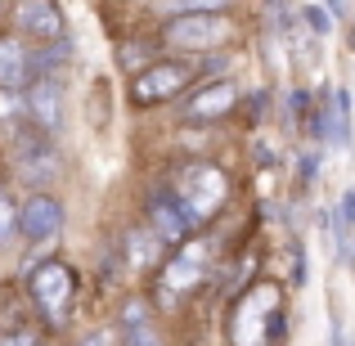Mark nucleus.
Instances as JSON below:
<instances>
[{"mask_svg": "<svg viewBox=\"0 0 355 346\" xmlns=\"http://www.w3.org/2000/svg\"><path fill=\"white\" fill-rule=\"evenodd\" d=\"M41 346H54V342H41Z\"/></svg>", "mask_w": 355, "mask_h": 346, "instance_id": "obj_27", "label": "nucleus"}, {"mask_svg": "<svg viewBox=\"0 0 355 346\" xmlns=\"http://www.w3.org/2000/svg\"><path fill=\"white\" fill-rule=\"evenodd\" d=\"M207 270H211V252L198 234L184 239L180 248H171V261H166V270L157 275V306H175V297H184L198 284H207Z\"/></svg>", "mask_w": 355, "mask_h": 346, "instance_id": "obj_6", "label": "nucleus"}, {"mask_svg": "<svg viewBox=\"0 0 355 346\" xmlns=\"http://www.w3.org/2000/svg\"><path fill=\"white\" fill-rule=\"evenodd\" d=\"M239 104H243L239 81L234 77H211V81H198V90L184 99L180 117L189 121V126H207V121H225Z\"/></svg>", "mask_w": 355, "mask_h": 346, "instance_id": "obj_10", "label": "nucleus"}, {"mask_svg": "<svg viewBox=\"0 0 355 346\" xmlns=\"http://www.w3.org/2000/svg\"><path fill=\"white\" fill-rule=\"evenodd\" d=\"M139 324H153V302L148 297H126L117 306V329H139Z\"/></svg>", "mask_w": 355, "mask_h": 346, "instance_id": "obj_17", "label": "nucleus"}, {"mask_svg": "<svg viewBox=\"0 0 355 346\" xmlns=\"http://www.w3.org/2000/svg\"><path fill=\"white\" fill-rule=\"evenodd\" d=\"M270 104H275V90H252V95H243V108H248L252 126H261V121L270 117Z\"/></svg>", "mask_w": 355, "mask_h": 346, "instance_id": "obj_22", "label": "nucleus"}, {"mask_svg": "<svg viewBox=\"0 0 355 346\" xmlns=\"http://www.w3.org/2000/svg\"><path fill=\"white\" fill-rule=\"evenodd\" d=\"M162 50L171 59H207L239 41V23L230 14H184V18H162Z\"/></svg>", "mask_w": 355, "mask_h": 346, "instance_id": "obj_1", "label": "nucleus"}, {"mask_svg": "<svg viewBox=\"0 0 355 346\" xmlns=\"http://www.w3.org/2000/svg\"><path fill=\"white\" fill-rule=\"evenodd\" d=\"M234 0H157L162 18H184V14H225Z\"/></svg>", "mask_w": 355, "mask_h": 346, "instance_id": "obj_15", "label": "nucleus"}, {"mask_svg": "<svg viewBox=\"0 0 355 346\" xmlns=\"http://www.w3.org/2000/svg\"><path fill=\"white\" fill-rule=\"evenodd\" d=\"M68 230V207H63L59 193L36 189L18 202V239L32 243V248H50L54 239H63Z\"/></svg>", "mask_w": 355, "mask_h": 346, "instance_id": "obj_7", "label": "nucleus"}, {"mask_svg": "<svg viewBox=\"0 0 355 346\" xmlns=\"http://www.w3.org/2000/svg\"><path fill=\"white\" fill-rule=\"evenodd\" d=\"M162 59V41H121L117 45V68L126 72V81L135 77V72H144L148 63Z\"/></svg>", "mask_w": 355, "mask_h": 346, "instance_id": "obj_14", "label": "nucleus"}, {"mask_svg": "<svg viewBox=\"0 0 355 346\" xmlns=\"http://www.w3.org/2000/svg\"><path fill=\"white\" fill-rule=\"evenodd\" d=\"M23 121H27L23 95H14V90H0V126H5V130H18Z\"/></svg>", "mask_w": 355, "mask_h": 346, "instance_id": "obj_20", "label": "nucleus"}, {"mask_svg": "<svg viewBox=\"0 0 355 346\" xmlns=\"http://www.w3.org/2000/svg\"><path fill=\"white\" fill-rule=\"evenodd\" d=\"M18 243V202L0 189V248H14Z\"/></svg>", "mask_w": 355, "mask_h": 346, "instance_id": "obj_18", "label": "nucleus"}, {"mask_svg": "<svg viewBox=\"0 0 355 346\" xmlns=\"http://www.w3.org/2000/svg\"><path fill=\"white\" fill-rule=\"evenodd\" d=\"M108 117H113V113H108V86H104V81H95V90H90V126L104 135Z\"/></svg>", "mask_w": 355, "mask_h": 346, "instance_id": "obj_21", "label": "nucleus"}, {"mask_svg": "<svg viewBox=\"0 0 355 346\" xmlns=\"http://www.w3.org/2000/svg\"><path fill=\"white\" fill-rule=\"evenodd\" d=\"M32 81V50L23 36H0V90L23 95Z\"/></svg>", "mask_w": 355, "mask_h": 346, "instance_id": "obj_12", "label": "nucleus"}, {"mask_svg": "<svg viewBox=\"0 0 355 346\" xmlns=\"http://www.w3.org/2000/svg\"><path fill=\"white\" fill-rule=\"evenodd\" d=\"M9 18H14V32L23 36V41L50 45V41H59V36H68V18H63L59 0H14Z\"/></svg>", "mask_w": 355, "mask_h": 346, "instance_id": "obj_11", "label": "nucleus"}, {"mask_svg": "<svg viewBox=\"0 0 355 346\" xmlns=\"http://www.w3.org/2000/svg\"><path fill=\"white\" fill-rule=\"evenodd\" d=\"M302 14V27L315 36V41H324V36H333V18H329V9L324 5H302L297 9Z\"/></svg>", "mask_w": 355, "mask_h": 346, "instance_id": "obj_19", "label": "nucleus"}, {"mask_svg": "<svg viewBox=\"0 0 355 346\" xmlns=\"http://www.w3.org/2000/svg\"><path fill=\"white\" fill-rule=\"evenodd\" d=\"M324 9H329V18H333V23H347V18H351V5H347V0H329Z\"/></svg>", "mask_w": 355, "mask_h": 346, "instance_id": "obj_25", "label": "nucleus"}, {"mask_svg": "<svg viewBox=\"0 0 355 346\" xmlns=\"http://www.w3.org/2000/svg\"><path fill=\"white\" fill-rule=\"evenodd\" d=\"M144 225L157 234L162 248H180L184 239H193L198 225L189 220V211L180 207V198L171 193V184H153L144 193Z\"/></svg>", "mask_w": 355, "mask_h": 346, "instance_id": "obj_9", "label": "nucleus"}, {"mask_svg": "<svg viewBox=\"0 0 355 346\" xmlns=\"http://www.w3.org/2000/svg\"><path fill=\"white\" fill-rule=\"evenodd\" d=\"M193 81H198V59H157L126 81V104L130 108H162L171 99H180Z\"/></svg>", "mask_w": 355, "mask_h": 346, "instance_id": "obj_5", "label": "nucleus"}, {"mask_svg": "<svg viewBox=\"0 0 355 346\" xmlns=\"http://www.w3.org/2000/svg\"><path fill=\"white\" fill-rule=\"evenodd\" d=\"M0 14H5V0H0Z\"/></svg>", "mask_w": 355, "mask_h": 346, "instance_id": "obj_26", "label": "nucleus"}, {"mask_svg": "<svg viewBox=\"0 0 355 346\" xmlns=\"http://www.w3.org/2000/svg\"><path fill=\"white\" fill-rule=\"evenodd\" d=\"M23 108H27V126L59 139L63 126H68V90H63V77H32L23 90Z\"/></svg>", "mask_w": 355, "mask_h": 346, "instance_id": "obj_8", "label": "nucleus"}, {"mask_svg": "<svg viewBox=\"0 0 355 346\" xmlns=\"http://www.w3.org/2000/svg\"><path fill=\"white\" fill-rule=\"evenodd\" d=\"M162 243H157V234L139 220V225H130L126 230V239H121V266L126 270H153V266H162Z\"/></svg>", "mask_w": 355, "mask_h": 346, "instance_id": "obj_13", "label": "nucleus"}, {"mask_svg": "<svg viewBox=\"0 0 355 346\" xmlns=\"http://www.w3.org/2000/svg\"><path fill=\"white\" fill-rule=\"evenodd\" d=\"M9 166H14V175L27 184V189H50L54 180L63 175V153H59V139L41 135L36 126H18L9 130Z\"/></svg>", "mask_w": 355, "mask_h": 346, "instance_id": "obj_4", "label": "nucleus"}, {"mask_svg": "<svg viewBox=\"0 0 355 346\" xmlns=\"http://www.w3.org/2000/svg\"><path fill=\"white\" fill-rule=\"evenodd\" d=\"M171 193L180 198V207L189 211V220L193 225H207V216L225 202V189H230V180H225V171H220L216 162H207V157H184V162H175V171H171Z\"/></svg>", "mask_w": 355, "mask_h": 346, "instance_id": "obj_3", "label": "nucleus"}, {"mask_svg": "<svg viewBox=\"0 0 355 346\" xmlns=\"http://www.w3.org/2000/svg\"><path fill=\"white\" fill-rule=\"evenodd\" d=\"M324 148H302L297 153V162H293V171H297V189H311V184H320V171H324Z\"/></svg>", "mask_w": 355, "mask_h": 346, "instance_id": "obj_16", "label": "nucleus"}, {"mask_svg": "<svg viewBox=\"0 0 355 346\" xmlns=\"http://www.w3.org/2000/svg\"><path fill=\"white\" fill-rule=\"evenodd\" d=\"M23 284H27V302H32L41 329L59 333L72 315V302H77V270L54 257V261H41V266H27Z\"/></svg>", "mask_w": 355, "mask_h": 346, "instance_id": "obj_2", "label": "nucleus"}, {"mask_svg": "<svg viewBox=\"0 0 355 346\" xmlns=\"http://www.w3.org/2000/svg\"><path fill=\"white\" fill-rule=\"evenodd\" d=\"M121 346H166L157 324H139V329H121Z\"/></svg>", "mask_w": 355, "mask_h": 346, "instance_id": "obj_23", "label": "nucleus"}, {"mask_svg": "<svg viewBox=\"0 0 355 346\" xmlns=\"http://www.w3.org/2000/svg\"><path fill=\"white\" fill-rule=\"evenodd\" d=\"M333 211H338V220L347 225V234H355V184H351V189H342V198H338V207H333Z\"/></svg>", "mask_w": 355, "mask_h": 346, "instance_id": "obj_24", "label": "nucleus"}]
</instances>
